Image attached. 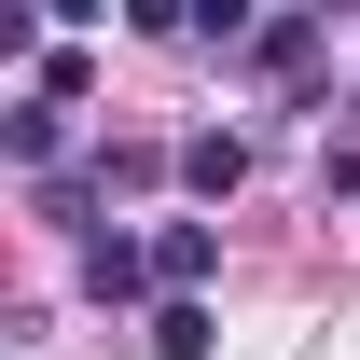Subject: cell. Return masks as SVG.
<instances>
[{
  "label": "cell",
  "mask_w": 360,
  "mask_h": 360,
  "mask_svg": "<svg viewBox=\"0 0 360 360\" xmlns=\"http://www.w3.org/2000/svg\"><path fill=\"white\" fill-rule=\"evenodd\" d=\"M180 180H194V208H222L236 180H250V139H236V125H208V139H180Z\"/></svg>",
  "instance_id": "cell-4"
},
{
  "label": "cell",
  "mask_w": 360,
  "mask_h": 360,
  "mask_svg": "<svg viewBox=\"0 0 360 360\" xmlns=\"http://www.w3.org/2000/svg\"><path fill=\"white\" fill-rule=\"evenodd\" d=\"M153 360H208V305H153Z\"/></svg>",
  "instance_id": "cell-6"
},
{
  "label": "cell",
  "mask_w": 360,
  "mask_h": 360,
  "mask_svg": "<svg viewBox=\"0 0 360 360\" xmlns=\"http://www.w3.org/2000/svg\"><path fill=\"white\" fill-rule=\"evenodd\" d=\"M208 264H222V222H167V236H153V291H167V305H194Z\"/></svg>",
  "instance_id": "cell-1"
},
{
  "label": "cell",
  "mask_w": 360,
  "mask_h": 360,
  "mask_svg": "<svg viewBox=\"0 0 360 360\" xmlns=\"http://www.w3.org/2000/svg\"><path fill=\"white\" fill-rule=\"evenodd\" d=\"M84 291L97 305H139L153 291V236H84Z\"/></svg>",
  "instance_id": "cell-3"
},
{
  "label": "cell",
  "mask_w": 360,
  "mask_h": 360,
  "mask_svg": "<svg viewBox=\"0 0 360 360\" xmlns=\"http://www.w3.org/2000/svg\"><path fill=\"white\" fill-rule=\"evenodd\" d=\"M0 153H14L28 180H56V111H42V97H14V111H0Z\"/></svg>",
  "instance_id": "cell-5"
},
{
  "label": "cell",
  "mask_w": 360,
  "mask_h": 360,
  "mask_svg": "<svg viewBox=\"0 0 360 360\" xmlns=\"http://www.w3.org/2000/svg\"><path fill=\"white\" fill-rule=\"evenodd\" d=\"M319 56H333V28H319V14H264V28H250V70H264V84H305Z\"/></svg>",
  "instance_id": "cell-2"
},
{
  "label": "cell",
  "mask_w": 360,
  "mask_h": 360,
  "mask_svg": "<svg viewBox=\"0 0 360 360\" xmlns=\"http://www.w3.org/2000/svg\"><path fill=\"white\" fill-rule=\"evenodd\" d=\"M97 180H111V167H97ZM97 180H84V167H56V180H42V222H97Z\"/></svg>",
  "instance_id": "cell-7"
}]
</instances>
